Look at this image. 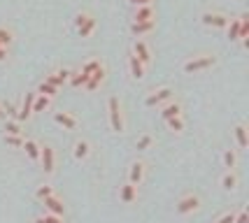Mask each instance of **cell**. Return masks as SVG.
<instances>
[{"mask_svg": "<svg viewBox=\"0 0 249 223\" xmlns=\"http://www.w3.org/2000/svg\"><path fill=\"white\" fill-rule=\"evenodd\" d=\"M128 68H130V77L135 79V82H140V79H144V65L133 56V51L128 53Z\"/></svg>", "mask_w": 249, "mask_h": 223, "instance_id": "16", "label": "cell"}, {"mask_svg": "<svg viewBox=\"0 0 249 223\" xmlns=\"http://www.w3.org/2000/svg\"><path fill=\"white\" fill-rule=\"evenodd\" d=\"M35 195H37V200H47L49 195H54V186L52 184H42V186H37Z\"/></svg>", "mask_w": 249, "mask_h": 223, "instance_id": "31", "label": "cell"}, {"mask_svg": "<svg viewBox=\"0 0 249 223\" xmlns=\"http://www.w3.org/2000/svg\"><path fill=\"white\" fill-rule=\"evenodd\" d=\"M144 177H147V163L140 158L133 160V163H130V170H128V184L140 186L142 181H144Z\"/></svg>", "mask_w": 249, "mask_h": 223, "instance_id": "6", "label": "cell"}, {"mask_svg": "<svg viewBox=\"0 0 249 223\" xmlns=\"http://www.w3.org/2000/svg\"><path fill=\"white\" fill-rule=\"evenodd\" d=\"M228 40H231V42H235V40H240V19H231V21H228Z\"/></svg>", "mask_w": 249, "mask_h": 223, "instance_id": "28", "label": "cell"}, {"mask_svg": "<svg viewBox=\"0 0 249 223\" xmlns=\"http://www.w3.org/2000/svg\"><path fill=\"white\" fill-rule=\"evenodd\" d=\"M5 117V109H2V105H0V119Z\"/></svg>", "mask_w": 249, "mask_h": 223, "instance_id": "43", "label": "cell"}, {"mask_svg": "<svg viewBox=\"0 0 249 223\" xmlns=\"http://www.w3.org/2000/svg\"><path fill=\"white\" fill-rule=\"evenodd\" d=\"M154 28H156V19L144 21V23H130V33H133V35H147V33H152Z\"/></svg>", "mask_w": 249, "mask_h": 223, "instance_id": "20", "label": "cell"}, {"mask_svg": "<svg viewBox=\"0 0 249 223\" xmlns=\"http://www.w3.org/2000/svg\"><path fill=\"white\" fill-rule=\"evenodd\" d=\"M91 17H93L91 12H79V14H77V17H75V28H79L82 23H87L89 19H91Z\"/></svg>", "mask_w": 249, "mask_h": 223, "instance_id": "37", "label": "cell"}, {"mask_svg": "<svg viewBox=\"0 0 249 223\" xmlns=\"http://www.w3.org/2000/svg\"><path fill=\"white\" fill-rule=\"evenodd\" d=\"M7 56H10V53H7V49H2V47H0V61H5Z\"/></svg>", "mask_w": 249, "mask_h": 223, "instance_id": "41", "label": "cell"}, {"mask_svg": "<svg viewBox=\"0 0 249 223\" xmlns=\"http://www.w3.org/2000/svg\"><path fill=\"white\" fill-rule=\"evenodd\" d=\"M33 223H44V221H42V216H37V219H35Z\"/></svg>", "mask_w": 249, "mask_h": 223, "instance_id": "42", "label": "cell"}, {"mask_svg": "<svg viewBox=\"0 0 249 223\" xmlns=\"http://www.w3.org/2000/svg\"><path fill=\"white\" fill-rule=\"evenodd\" d=\"M238 19H240V40H245V37H249V14H242Z\"/></svg>", "mask_w": 249, "mask_h": 223, "instance_id": "34", "label": "cell"}, {"mask_svg": "<svg viewBox=\"0 0 249 223\" xmlns=\"http://www.w3.org/2000/svg\"><path fill=\"white\" fill-rule=\"evenodd\" d=\"M42 221L44 223H63V219H61V216H54V214H44Z\"/></svg>", "mask_w": 249, "mask_h": 223, "instance_id": "40", "label": "cell"}, {"mask_svg": "<svg viewBox=\"0 0 249 223\" xmlns=\"http://www.w3.org/2000/svg\"><path fill=\"white\" fill-rule=\"evenodd\" d=\"M119 198L124 205H133V202L138 200V186H133V184L126 181V184L119 189Z\"/></svg>", "mask_w": 249, "mask_h": 223, "instance_id": "14", "label": "cell"}, {"mask_svg": "<svg viewBox=\"0 0 249 223\" xmlns=\"http://www.w3.org/2000/svg\"><path fill=\"white\" fill-rule=\"evenodd\" d=\"M133 56H135L144 68L152 63V49H149V44L144 42V40H135V42H133Z\"/></svg>", "mask_w": 249, "mask_h": 223, "instance_id": "8", "label": "cell"}, {"mask_svg": "<svg viewBox=\"0 0 249 223\" xmlns=\"http://www.w3.org/2000/svg\"><path fill=\"white\" fill-rule=\"evenodd\" d=\"M37 96H47V98H52L54 100L56 96H58V88L52 84H47V82H40V86H37V91H35Z\"/></svg>", "mask_w": 249, "mask_h": 223, "instance_id": "25", "label": "cell"}, {"mask_svg": "<svg viewBox=\"0 0 249 223\" xmlns=\"http://www.w3.org/2000/svg\"><path fill=\"white\" fill-rule=\"evenodd\" d=\"M49 105H52V98L37 96V93H35V100H33V114H37V112H44V109H49Z\"/></svg>", "mask_w": 249, "mask_h": 223, "instance_id": "24", "label": "cell"}, {"mask_svg": "<svg viewBox=\"0 0 249 223\" xmlns=\"http://www.w3.org/2000/svg\"><path fill=\"white\" fill-rule=\"evenodd\" d=\"M72 156L77 160H87L91 156V144H89L87 139H77L75 144H72Z\"/></svg>", "mask_w": 249, "mask_h": 223, "instance_id": "15", "label": "cell"}, {"mask_svg": "<svg viewBox=\"0 0 249 223\" xmlns=\"http://www.w3.org/2000/svg\"><path fill=\"white\" fill-rule=\"evenodd\" d=\"M217 223H235V212L231 209V212H226L224 216H219Z\"/></svg>", "mask_w": 249, "mask_h": 223, "instance_id": "38", "label": "cell"}, {"mask_svg": "<svg viewBox=\"0 0 249 223\" xmlns=\"http://www.w3.org/2000/svg\"><path fill=\"white\" fill-rule=\"evenodd\" d=\"M100 65H105L103 61H100V58H91V61H87V63L82 65V72H84V74H93L98 68H100Z\"/></svg>", "mask_w": 249, "mask_h": 223, "instance_id": "30", "label": "cell"}, {"mask_svg": "<svg viewBox=\"0 0 249 223\" xmlns=\"http://www.w3.org/2000/svg\"><path fill=\"white\" fill-rule=\"evenodd\" d=\"M89 77H91V74H84L82 70H79V72H70V79H68V84L72 86V88H82V86H87Z\"/></svg>", "mask_w": 249, "mask_h": 223, "instance_id": "22", "label": "cell"}, {"mask_svg": "<svg viewBox=\"0 0 249 223\" xmlns=\"http://www.w3.org/2000/svg\"><path fill=\"white\" fill-rule=\"evenodd\" d=\"M107 112H109V126L112 130L121 135L126 130V119H124V107H121V100L117 96H109L107 100Z\"/></svg>", "mask_w": 249, "mask_h": 223, "instance_id": "1", "label": "cell"}, {"mask_svg": "<svg viewBox=\"0 0 249 223\" xmlns=\"http://www.w3.org/2000/svg\"><path fill=\"white\" fill-rule=\"evenodd\" d=\"M173 98H175V91H173V88H170V86H163V88H156V91H152V93L147 96L144 105H147V107H156V105L168 103V100H173Z\"/></svg>", "mask_w": 249, "mask_h": 223, "instance_id": "5", "label": "cell"}, {"mask_svg": "<svg viewBox=\"0 0 249 223\" xmlns=\"http://www.w3.org/2000/svg\"><path fill=\"white\" fill-rule=\"evenodd\" d=\"M23 151H26V156L31 160H40V144L35 142V139H23Z\"/></svg>", "mask_w": 249, "mask_h": 223, "instance_id": "19", "label": "cell"}, {"mask_svg": "<svg viewBox=\"0 0 249 223\" xmlns=\"http://www.w3.org/2000/svg\"><path fill=\"white\" fill-rule=\"evenodd\" d=\"M235 139H238L240 149L249 147V133H247V126H245V123H238V126H235Z\"/></svg>", "mask_w": 249, "mask_h": 223, "instance_id": "21", "label": "cell"}, {"mask_svg": "<svg viewBox=\"0 0 249 223\" xmlns=\"http://www.w3.org/2000/svg\"><path fill=\"white\" fill-rule=\"evenodd\" d=\"M165 126L170 128L173 133H182V130H184V119H182V117L168 119V121H165Z\"/></svg>", "mask_w": 249, "mask_h": 223, "instance_id": "32", "label": "cell"}, {"mask_svg": "<svg viewBox=\"0 0 249 223\" xmlns=\"http://www.w3.org/2000/svg\"><path fill=\"white\" fill-rule=\"evenodd\" d=\"M105 77H107V68H105V65H100L96 72L89 77V82H87L84 88H87V91H98V88L103 86V82H105Z\"/></svg>", "mask_w": 249, "mask_h": 223, "instance_id": "12", "label": "cell"}, {"mask_svg": "<svg viewBox=\"0 0 249 223\" xmlns=\"http://www.w3.org/2000/svg\"><path fill=\"white\" fill-rule=\"evenodd\" d=\"M200 195H196V193H186L184 198H179V202H177V214L179 216H186V214H194V212H198L200 209Z\"/></svg>", "mask_w": 249, "mask_h": 223, "instance_id": "3", "label": "cell"}, {"mask_svg": "<svg viewBox=\"0 0 249 223\" xmlns=\"http://www.w3.org/2000/svg\"><path fill=\"white\" fill-rule=\"evenodd\" d=\"M214 65H217V56H214V53H198V56H194L191 61L184 63V72L186 74L200 72V70H210V68H214Z\"/></svg>", "mask_w": 249, "mask_h": 223, "instance_id": "2", "label": "cell"}, {"mask_svg": "<svg viewBox=\"0 0 249 223\" xmlns=\"http://www.w3.org/2000/svg\"><path fill=\"white\" fill-rule=\"evenodd\" d=\"M68 79H70V70H68V68L52 70V72L44 77V82H47V84H52V86H56V88H61L63 84H68Z\"/></svg>", "mask_w": 249, "mask_h": 223, "instance_id": "10", "label": "cell"}, {"mask_svg": "<svg viewBox=\"0 0 249 223\" xmlns=\"http://www.w3.org/2000/svg\"><path fill=\"white\" fill-rule=\"evenodd\" d=\"M23 135H5V144L12 149H21L23 147Z\"/></svg>", "mask_w": 249, "mask_h": 223, "instance_id": "33", "label": "cell"}, {"mask_svg": "<svg viewBox=\"0 0 249 223\" xmlns=\"http://www.w3.org/2000/svg\"><path fill=\"white\" fill-rule=\"evenodd\" d=\"M224 165L228 170H235V165H238V151L235 149H226L224 151Z\"/></svg>", "mask_w": 249, "mask_h": 223, "instance_id": "27", "label": "cell"}, {"mask_svg": "<svg viewBox=\"0 0 249 223\" xmlns=\"http://www.w3.org/2000/svg\"><path fill=\"white\" fill-rule=\"evenodd\" d=\"M200 21H203V26H212V28H226L228 21H231V17L221 14V12H203Z\"/></svg>", "mask_w": 249, "mask_h": 223, "instance_id": "7", "label": "cell"}, {"mask_svg": "<svg viewBox=\"0 0 249 223\" xmlns=\"http://www.w3.org/2000/svg\"><path fill=\"white\" fill-rule=\"evenodd\" d=\"M238 186V174H235V170H228L224 177H221V189L224 191H233Z\"/></svg>", "mask_w": 249, "mask_h": 223, "instance_id": "23", "label": "cell"}, {"mask_svg": "<svg viewBox=\"0 0 249 223\" xmlns=\"http://www.w3.org/2000/svg\"><path fill=\"white\" fill-rule=\"evenodd\" d=\"M154 19V7L152 5H142L135 10V17H133V23H144Z\"/></svg>", "mask_w": 249, "mask_h": 223, "instance_id": "18", "label": "cell"}, {"mask_svg": "<svg viewBox=\"0 0 249 223\" xmlns=\"http://www.w3.org/2000/svg\"><path fill=\"white\" fill-rule=\"evenodd\" d=\"M235 223H249L247 209H240V212H235Z\"/></svg>", "mask_w": 249, "mask_h": 223, "instance_id": "39", "label": "cell"}, {"mask_svg": "<svg viewBox=\"0 0 249 223\" xmlns=\"http://www.w3.org/2000/svg\"><path fill=\"white\" fill-rule=\"evenodd\" d=\"M40 163H42L44 174H54L56 168V151L52 144H40Z\"/></svg>", "mask_w": 249, "mask_h": 223, "instance_id": "4", "label": "cell"}, {"mask_svg": "<svg viewBox=\"0 0 249 223\" xmlns=\"http://www.w3.org/2000/svg\"><path fill=\"white\" fill-rule=\"evenodd\" d=\"M44 202V209H47V214H54V216H61V219H63L65 216V212H68V209H65V205H63V200H61V198H58V195H49V198H47V200H42Z\"/></svg>", "mask_w": 249, "mask_h": 223, "instance_id": "9", "label": "cell"}, {"mask_svg": "<svg viewBox=\"0 0 249 223\" xmlns=\"http://www.w3.org/2000/svg\"><path fill=\"white\" fill-rule=\"evenodd\" d=\"M93 31H96V19L91 17L87 23H82V26L77 28V35H79V37H89V35H91Z\"/></svg>", "mask_w": 249, "mask_h": 223, "instance_id": "29", "label": "cell"}, {"mask_svg": "<svg viewBox=\"0 0 249 223\" xmlns=\"http://www.w3.org/2000/svg\"><path fill=\"white\" fill-rule=\"evenodd\" d=\"M161 117H163V121H168V119H175V117H182V103H179L177 98L168 100V105L163 107Z\"/></svg>", "mask_w": 249, "mask_h": 223, "instance_id": "13", "label": "cell"}, {"mask_svg": "<svg viewBox=\"0 0 249 223\" xmlns=\"http://www.w3.org/2000/svg\"><path fill=\"white\" fill-rule=\"evenodd\" d=\"M54 119H56V123H61L65 130H75L77 128V119L70 112H56Z\"/></svg>", "mask_w": 249, "mask_h": 223, "instance_id": "17", "label": "cell"}, {"mask_svg": "<svg viewBox=\"0 0 249 223\" xmlns=\"http://www.w3.org/2000/svg\"><path fill=\"white\" fill-rule=\"evenodd\" d=\"M152 144H154V137H152V135H142V137L135 142V149H138V151H144V149H149Z\"/></svg>", "mask_w": 249, "mask_h": 223, "instance_id": "36", "label": "cell"}, {"mask_svg": "<svg viewBox=\"0 0 249 223\" xmlns=\"http://www.w3.org/2000/svg\"><path fill=\"white\" fill-rule=\"evenodd\" d=\"M12 42H14V33H12V28L0 26V47H2V49H7Z\"/></svg>", "mask_w": 249, "mask_h": 223, "instance_id": "26", "label": "cell"}, {"mask_svg": "<svg viewBox=\"0 0 249 223\" xmlns=\"http://www.w3.org/2000/svg\"><path fill=\"white\" fill-rule=\"evenodd\" d=\"M5 135H23L19 121H7V123H5Z\"/></svg>", "mask_w": 249, "mask_h": 223, "instance_id": "35", "label": "cell"}, {"mask_svg": "<svg viewBox=\"0 0 249 223\" xmlns=\"http://www.w3.org/2000/svg\"><path fill=\"white\" fill-rule=\"evenodd\" d=\"M33 100H35V91H28L21 103V109H19V114H17V121H19V123H21V121H28V119L33 117Z\"/></svg>", "mask_w": 249, "mask_h": 223, "instance_id": "11", "label": "cell"}]
</instances>
